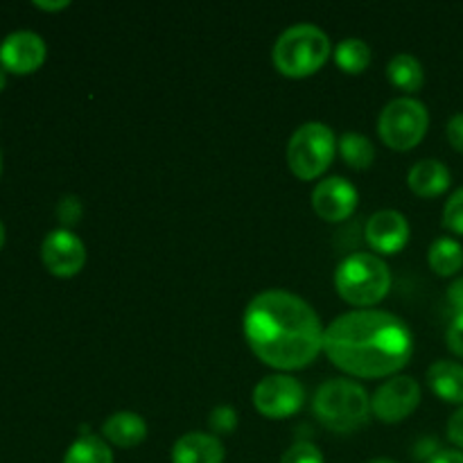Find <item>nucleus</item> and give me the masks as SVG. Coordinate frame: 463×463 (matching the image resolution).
<instances>
[{"label": "nucleus", "mask_w": 463, "mask_h": 463, "mask_svg": "<svg viewBox=\"0 0 463 463\" xmlns=\"http://www.w3.org/2000/svg\"><path fill=\"white\" fill-rule=\"evenodd\" d=\"M446 344L450 353H455L457 357H463V315L452 317L450 326L446 330Z\"/></svg>", "instance_id": "nucleus-27"}, {"label": "nucleus", "mask_w": 463, "mask_h": 463, "mask_svg": "<svg viewBox=\"0 0 463 463\" xmlns=\"http://www.w3.org/2000/svg\"><path fill=\"white\" fill-rule=\"evenodd\" d=\"M312 411L326 430L351 434L371 419V398L355 380L335 378L321 384L312 398Z\"/></svg>", "instance_id": "nucleus-3"}, {"label": "nucleus", "mask_w": 463, "mask_h": 463, "mask_svg": "<svg viewBox=\"0 0 463 463\" xmlns=\"http://www.w3.org/2000/svg\"><path fill=\"white\" fill-rule=\"evenodd\" d=\"M102 439L116 448H138L147 439V423L136 411H116L104 420Z\"/></svg>", "instance_id": "nucleus-16"}, {"label": "nucleus", "mask_w": 463, "mask_h": 463, "mask_svg": "<svg viewBox=\"0 0 463 463\" xmlns=\"http://www.w3.org/2000/svg\"><path fill=\"white\" fill-rule=\"evenodd\" d=\"M45 41L32 30H16L0 43V68L14 75H30L45 61Z\"/></svg>", "instance_id": "nucleus-11"}, {"label": "nucleus", "mask_w": 463, "mask_h": 463, "mask_svg": "<svg viewBox=\"0 0 463 463\" xmlns=\"http://www.w3.org/2000/svg\"><path fill=\"white\" fill-rule=\"evenodd\" d=\"M330 54V39L321 27L312 23H297L276 39L271 59L280 75L289 80H306L324 68Z\"/></svg>", "instance_id": "nucleus-4"}, {"label": "nucleus", "mask_w": 463, "mask_h": 463, "mask_svg": "<svg viewBox=\"0 0 463 463\" xmlns=\"http://www.w3.org/2000/svg\"><path fill=\"white\" fill-rule=\"evenodd\" d=\"M387 77L396 89H401L410 98H414V93H419L425 84L423 63L410 52H401L392 57V61L387 63Z\"/></svg>", "instance_id": "nucleus-18"}, {"label": "nucleus", "mask_w": 463, "mask_h": 463, "mask_svg": "<svg viewBox=\"0 0 463 463\" xmlns=\"http://www.w3.org/2000/svg\"><path fill=\"white\" fill-rule=\"evenodd\" d=\"M280 463H326L319 448L312 441H297L292 448L285 450Z\"/></svg>", "instance_id": "nucleus-26"}, {"label": "nucleus", "mask_w": 463, "mask_h": 463, "mask_svg": "<svg viewBox=\"0 0 463 463\" xmlns=\"http://www.w3.org/2000/svg\"><path fill=\"white\" fill-rule=\"evenodd\" d=\"M337 154V136L324 122H306L288 143V165L301 181H315L324 175Z\"/></svg>", "instance_id": "nucleus-6"}, {"label": "nucleus", "mask_w": 463, "mask_h": 463, "mask_svg": "<svg viewBox=\"0 0 463 463\" xmlns=\"http://www.w3.org/2000/svg\"><path fill=\"white\" fill-rule=\"evenodd\" d=\"M63 463H113V452L102 437L81 434L66 450Z\"/></svg>", "instance_id": "nucleus-22"}, {"label": "nucleus", "mask_w": 463, "mask_h": 463, "mask_svg": "<svg viewBox=\"0 0 463 463\" xmlns=\"http://www.w3.org/2000/svg\"><path fill=\"white\" fill-rule=\"evenodd\" d=\"M443 448L439 446V441L434 437H423V439H419V441L414 443V450H411V455H414V459H419V461H430L432 459L434 455H437V452H441Z\"/></svg>", "instance_id": "nucleus-28"}, {"label": "nucleus", "mask_w": 463, "mask_h": 463, "mask_svg": "<svg viewBox=\"0 0 463 463\" xmlns=\"http://www.w3.org/2000/svg\"><path fill=\"white\" fill-rule=\"evenodd\" d=\"M420 384L410 375H393L378 387L371 398V414L383 423L393 425L405 420L420 405Z\"/></svg>", "instance_id": "nucleus-9"}, {"label": "nucleus", "mask_w": 463, "mask_h": 463, "mask_svg": "<svg viewBox=\"0 0 463 463\" xmlns=\"http://www.w3.org/2000/svg\"><path fill=\"white\" fill-rule=\"evenodd\" d=\"M335 288L348 306L369 310L371 306H378L392 289V271L375 253H351L335 271Z\"/></svg>", "instance_id": "nucleus-5"}, {"label": "nucleus", "mask_w": 463, "mask_h": 463, "mask_svg": "<svg viewBox=\"0 0 463 463\" xmlns=\"http://www.w3.org/2000/svg\"><path fill=\"white\" fill-rule=\"evenodd\" d=\"M430 127V111L420 99L402 95L392 99L380 111L378 134L389 149L410 152L425 138Z\"/></svg>", "instance_id": "nucleus-7"}, {"label": "nucleus", "mask_w": 463, "mask_h": 463, "mask_svg": "<svg viewBox=\"0 0 463 463\" xmlns=\"http://www.w3.org/2000/svg\"><path fill=\"white\" fill-rule=\"evenodd\" d=\"M337 152L342 154L344 163L353 170H369L375 161V145L371 138L357 131H346L337 140Z\"/></svg>", "instance_id": "nucleus-21"}, {"label": "nucleus", "mask_w": 463, "mask_h": 463, "mask_svg": "<svg viewBox=\"0 0 463 463\" xmlns=\"http://www.w3.org/2000/svg\"><path fill=\"white\" fill-rule=\"evenodd\" d=\"M226 450L211 432H188L172 446V463H224Z\"/></svg>", "instance_id": "nucleus-15"}, {"label": "nucleus", "mask_w": 463, "mask_h": 463, "mask_svg": "<svg viewBox=\"0 0 463 463\" xmlns=\"http://www.w3.org/2000/svg\"><path fill=\"white\" fill-rule=\"evenodd\" d=\"M0 172H3V156H0Z\"/></svg>", "instance_id": "nucleus-37"}, {"label": "nucleus", "mask_w": 463, "mask_h": 463, "mask_svg": "<svg viewBox=\"0 0 463 463\" xmlns=\"http://www.w3.org/2000/svg\"><path fill=\"white\" fill-rule=\"evenodd\" d=\"M369 463H396V461H392V459H373V461H369Z\"/></svg>", "instance_id": "nucleus-36"}, {"label": "nucleus", "mask_w": 463, "mask_h": 463, "mask_svg": "<svg viewBox=\"0 0 463 463\" xmlns=\"http://www.w3.org/2000/svg\"><path fill=\"white\" fill-rule=\"evenodd\" d=\"M324 353L353 378H393L414 355V333L387 310H353L324 333Z\"/></svg>", "instance_id": "nucleus-2"}, {"label": "nucleus", "mask_w": 463, "mask_h": 463, "mask_svg": "<svg viewBox=\"0 0 463 463\" xmlns=\"http://www.w3.org/2000/svg\"><path fill=\"white\" fill-rule=\"evenodd\" d=\"M364 235L369 247L375 253H383V256H396L410 242V222L402 215L401 211H393V208H384V211L373 213L369 217L364 226Z\"/></svg>", "instance_id": "nucleus-13"}, {"label": "nucleus", "mask_w": 463, "mask_h": 463, "mask_svg": "<svg viewBox=\"0 0 463 463\" xmlns=\"http://www.w3.org/2000/svg\"><path fill=\"white\" fill-rule=\"evenodd\" d=\"M428 262L434 274L450 279L463 269V244L455 238H439L430 244Z\"/></svg>", "instance_id": "nucleus-19"}, {"label": "nucleus", "mask_w": 463, "mask_h": 463, "mask_svg": "<svg viewBox=\"0 0 463 463\" xmlns=\"http://www.w3.org/2000/svg\"><path fill=\"white\" fill-rule=\"evenodd\" d=\"M452 184L450 167L439 158H423L407 172V185L416 197L434 199L448 193Z\"/></svg>", "instance_id": "nucleus-14"}, {"label": "nucleus", "mask_w": 463, "mask_h": 463, "mask_svg": "<svg viewBox=\"0 0 463 463\" xmlns=\"http://www.w3.org/2000/svg\"><path fill=\"white\" fill-rule=\"evenodd\" d=\"M3 244H5V226L3 222H0V249H3Z\"/></svg>", "instance_id": "nucleus-35"}, {"label": "nucleus", "mask_w": 463, "mask_h": 463, "mask_svg": "<svg viewBox=\"0 0 463 463\" xmlns=\"http://www.w3.org/2000/svg\"><path fill=\"white\" fill-rule=\"evenodd\" d=\"M428 384L437 398L463 407V364L450 360L434 362L428 369Z\"/></svg>", "instance_id": "nucleus-17"}, {"label": "nucleus", "mask_w": 463, "mask_h": 463, "mask_svg": "<svg viewBox=\"0 0 463 463\" xmlns=\"http://www.w3.org/2000/svg\"><path fill=\"white\" fill-rule=\"evenodd\" d=\"M448 303L452 307V317L463 315V276L452 280L448 288Z\"/></svg>", "instance_id": "nucleus-31"}, {"label": "nucleus", "mask_w": 463, "mask_h": 463, "mask_svg": "<svg viewBox=\"0 0 463 463\" xmlns=\"http://www.w3.org/2000/svg\"><path fill=\"white\" fill-rule=\"evenodd\" d=\"M425 463H463V452L461 450H441Z\"/></svg>", "instance_id": "nucleus-32"}, {"label": "nucleus", "mask_w": 463, "mask_h": 463, "mask_svg": "<svg viewBox=\"0 0 463 463\" xmlns=\"http://www.w3.org/2000/svg\"><path fill=\"white\" fill-rule=\"evenodd\" d=\"M34 7L45 9V12H61V9L71 7V0H57V3H45V0H34Z\"/></svg>", "instance_id": "nucleus-33"}, {"label": "nucleus", "mask_w": 463, "mask_h": 463, "mask_svg": "<svg viewBox=\"0 0 463 463\" xmlns=\"http://www.w3.org/2000/svg\"><path fill=\"white\" fill-rule=\"evenodd\" d=\"M253 405L258 414L269 420H285L297 416L306 405V389L288 373L267 375L253 389Z\"/></svg>", "instance_id": "nucleus-8"}, {"label": "nucleus", "mask_w": 463, "mask_h": 463, "mask_svg": "<svg viewBox=\"0 0 463 463\" xmlns=\"http://www.w3.org/2000/svg\"><path fill=\"white\" fill-rule=\"evenodd\" d=\"M208 428L211 434L220 437V434H233L238 430V411L231 405H217L208 416Z\"/></svg>", "instance_id": "nucleus-23"}, {"label": "nucleus", "mask_w": 463, "mask_h": 463, "mask_svg": "<svg viewBox=\"0 0 463 463\" xmlns=\"http://www.w3.org/2000/svg\"><path fill=\"white\" fill-rule=\"evenodd\" d=\"M443 226L450 233L463 235V188L455 190L443 206Z\"/></svg>", "instance_id": "nucleus-24"}, {"label": "nucleus", "mask_w": 463, "mask_h": 463, "mask_svg": "<svg viewBox=\"0 0 463 463\" xmlns=\"http://www.w3.org/2000/svg\"><path fill=\"white\" fill-rule=\"evenodd\" d=\"M81 215H84V206H81L80 197H75V194H66V197L59 199L57 220L59 224H61V229L71 231L72 226L80 224Z\"/></svg>", "instance_id": "nucleus-25"}, {"label": "nucleus", "mask_w": 463, "mask_h": 463, "mask_svg": "<svg viewBox=\"0 0 463 463\" xmlns=\"http://www.w3.org/2000/svg\"><path fill=\"white\" fill-rule=\"evenodd\" d=\"M448 439L450 443H455L457 450H463V407H459L448 420Z\"/></svg>", "instance_id": "nucleus-30"}, {"label": "nucleus", "mask_w": 463, "mask_h": 463, "mask_svg": "<svg viewBox=\"0 0 463 463\" xmlns=\"http://www.w3.org/2000/svg\"><path fill=\"white\" fill-rule=\"evenodd\" d=\"M5 84H7V75H5V71H3V68H0V93H3Z\"/></svg>", "instance_id": "nucleus-34"}, {"label": "nucleus", "mask_w": 463, "mask_h": 463, "mask_svg": "<svg viewBox=\"0 0 463 463\" xmlns=\"http://www.w3.org/2000/svg\"><path fill=\"white\" fill-rule=\"evenodd\" d=\"M333 57L337 68H342L346 75H362L371 66L373 52H371V45L364 39H360V36H348V39H344L335 48Z\"/></svg>", "instance_id": "nucleus-20"}, {"label": "nucleus", "mask_w": 463, "mask_h": 463, "mask_svg": "<svg viewBox=\"0 0 463 463\" xmlns=\"http://www.w3.org/2000/svg\"><path fill=\"white\" fill-rule=\"evenodd\" d=\"M357 203H360V193L344 176L319 181L312 190V208L324 222L337 224V222L348 220L357 211Z\"/></svg>", "instance_id": "nucleus-12"}, {"label": "nucleus", "mask_w": 463, "mask_h": 463, "mask_svg": "<svg viewBox=\"0 0 463 463\" xmlns=\"http://www.w3.org/2000/svg\"><path fill=\"white\" fill-rule=\"evenodd\" d=\"M446 134H448V140H450L452 147H455L459 154H463V111L455 113V116L448 120Z\"/></svg>", "instance_id": "nucleus-29"}, {"label": "nucleus", "mask_w": 463, "mask_h": 463, "mask_svg": "<svg viewBox=\"0 0 463 463\" xmlns=\"http://www.w3.org/2000/svg\"><path fill=\"white\" fill-rule=\"evenodd\" d=\"M249 348L276 371H301L324 351V326L306 298L267 289L249 301L242 319Z\"/></svg>", "instance_id": "nucleus-1"}, {"label": "nucleus", "mask_w": 463, "mask_h": 463, "mask_svg": "<svg viewBox=\"0 0 463 463\" xmlns=\"http://www.w3.org/2000/svg\"><path fill=\"white\" fill-rule=\"evenodd\" d=\"M41 260L57 279H72L84 269L86 247L72 231H50L41 244Z\"/></svg>", "instance_id": "nucleus-10"}]
</instances>
